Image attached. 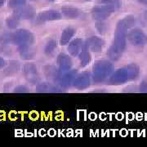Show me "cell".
I'll use <instances>...</instances> for the list:
<instances>
[{"instance_id": "1", "label": "cell", "mask_w": 147, "mask_h": 147, "mask_svg": "<svg viewBox=\"0 0 147 147\" xmlns=\"http://www.w3.org/2000/svg\"><path fill=\"white\" fill-rule=\"evenodd\" d=\"M135 22L136 19L134 16H127L117 23L114 39L107 52V56L111 61H117L121 58L126 48L127 31L135 25Z\"/></svg>"}, {"instance_id": "2", "label": "cell", "mask_w": 147, "mask_h": 147, "mask_svg": "<svg viewBox=\"0 0 147 147\" xmlns=\"http://www.w3.org/2000/svg\"><path fill=\"white\" fill-rule=\"evenodd\" d=\"M140 68L136 64H130L119 69L111 74L109 83L114 85L126 84L129 81L136 79L139 76Z\"/></svg>"}, {"instance_id": "3", "label": "cell", "mask_w": 147, "mask_h": 147, "mask_svg": "<svg viewBox=\"0 0 147 147\" xmlns=\"http://www.w3.org/2000/svg\"><path fill=\"white\" fill-rule=\"evenodd\" d=\"M114 65L107 60H100L92 67V80L96 84L105 81L113 72Z\"/></svg>"}, {"instance_id": "4", "label": "cell", "mask_w": 147, "mask_h": 147, "mask_svg": "<svg viewBox=\"0 0 147 147\" xmlns=\"http://www.w3.org/2000/svg\"><path fill=\"white\" fill-rule=\"evenodd\" d=\"M34 41V34L27 30H18L10 35V42L17 46L24 44H32Z\"/></svg>"}, {"instance_id": "5", "label": "cell", "mask_w": 147, "mask_h": 147, "mask_svg": "<svg viewBox=\"0 0 147 147\" xmlns=\"http://www.w3.org/2000/svg\"><path fill=\"white\" fill-rule=\"evenodd\" d=\"M127 39L133 46L142 47L147 43V35L140 29H134L127 34Z\"/></svg>"}, {"instance_id": "6", "label": "cell", "mask_w": 147, "mask_h": 147, "mask_svg": "<svg viewBox=\"0 0 147 147\" xmlns=\"http://www.w3.org/2000/svg\"><path fill=\"white\" fill-rule=\"evenodd\" d=\"M116 9L108 5L97 6L92 8V16L94 20L96 21H104L110 17V15L115 11Z\"/></svg>"}, {"instance_id": "7", "label": "cell", "mask_w": 147, "mask_h": 147, "mask_svg": "<svg viewBox=\"0 0 147 147\" xmlns=\"http://www.w3.org/2000/svg\"><path fill=\"white\" fill-rule=\"evenodd\" d=\"M77 74V70H68L65 72H60L58 74L57 78L55 80V83H57L63 88H69L71 84H73L74 79H75Z\"/></svg>"}, {"instance_id": "8", "label": "cell", "mask_w": 147, "mask_h": 147, "mask_svg": "<svg viewBox=\"0 0 147 147\" xmlns=\"http://www.w3.org/2000/svg\"><path fill=\"white\" fill-rule=\"evenodd\" d=\"M23 73L29 83L32 84H38L39 80V75L38 73L36 65L33 63L26 64L23 67Z\"/></svg>"}, {"instance_id": "9", "label": "cell", "mask_w": 147, "mask_h": 147, "mask_svg": "<svg viewBox=\"0 0 147 147\" xmlns=\"http://www.w3.org/2000/svg\"><path fill=\"white\" fill-rule=\"evenodd\" d=\"M105 44V42L103 38L95 36L88 38L84 42V46L92 53H100Z\"/></svg>"}, {"instance_id": "10", "label": "cell", "mask_w": 147, "mask_h": 147, "mask_svg": "<svg viewBox=\"0 0 147 147\" xmlns=\"http://www.w3.org/2000/svg\"><path fill=\"white\" fill-rule=\"evenodd\" d=\"M91 84V75L88 72H83L75 77L74 79L73 85L75 88L84 90L88 88Z\"/></svg>"}, {"instance_id": "11", "label": "cell", "mask_w": 147, "mask_h": 147, "mask_svg": "<svg viewBox=\"0 0 147 147\" xmlns=\"http://www.w3.org/2000/svg\"><path fill=\"white\" fill-rule=\"evenodd\" d=\"M13 15L17 16L20 20H31L35 16V11L32 7L24 5L17 7Z\"/></svg>"}, {"instance_id": "12", "label": "cell", "mask_w": 147, "mask_h": 147, "mask_svg": "<svg viewBox=\"0 0 147 147\" xmlns=\"http://www.w3.org/2000/svg\"><path fill=\"white\" fill-rule=\"evenodd\" d=\"M57 62L58 69L60 72H65V71L70 70V69L73 65L72 59L69 56L65 53H60L58 55Z\"/></svg>"}, {"instance_id": "13", "label": "cell", "mask_w": 147, "mask_h": 147, "mask_svg": "<svg viewBox=\"0 0 147 147\" xmlns=\"http://www.w3.org/2000/svg\"><path fill=\"white\" fill-rule=\"evenodd\" d=\"M61 19V14L55 10H48L40 12L37 16V21L39 23H43L46 21H57Z\"/></svg>"}, {"instance_id": "14", "label": "cell", "mask_w": 147, "mask_h": 147, "mask_svg": "<svg viewBox=\"0 0 147 147\" xmlns=\"http://www.w3.org/2000/svg\"><path fill=\"white\" fill-rule=\"evenodd\" d=\"M84 43L82 38H77L75 39H74L73 41L69 42L68 46V52L69 53L73 56V57H78L79 53H81V51L84 48Z\"/></svg>"}, {"instance_id": "15", "label": "cell", "mask_w": 147, "mask_h": 147, "mask_svg": "<svg viewBox=\"0 0 147 147\" xmlns=\"http://www.w3.org/2000/svg\"><path fill=\"white\" fill-rule=\"evenodd\" d=\"M19 47V53L22 59L24 60H30L34 57V49L32 47V44H24L18 46Z\"/></svg>"}, {"instance_id": "16", "label": "cell", "mask_w": 147, "mask_h": 147, "mask_svg": "<svg viewBox=\"0 0 147 147\" xmlns=\"http://www.w3.org/2000/svg\"><path fill=\"white\" fill-rule=\"evenodd\" d=\"M37 91L39 92H61V88L50 83H42L37 86Z\"/></svg>"}, {"instance_id": "17", "label": "cell", "mask_w": 147, "mask_h": 147, "mask_svg": "<svg viewBox=\"0 0 147 147\" xmlns=\"http://www.w3.org/2000/svg\"><path fill=\"white\" fill-rule=\"evenodd\" d=\"M61 12L64 16L69 19H76L78 18L80 14V11L78 8L74 7H61Z\"/></svg>"}, {"instance_id": "18", "label": "cell", "mask_w": 147, "mask_h": 147, "mask_svg": "<svg viewBox=\"0 0 147 147\" xmlns=\"http://www.w3.org/2000/svg\"><path fill=\"white\" fill-rule=\"evenodd\" d=\"M75 29H74L72 27H67L65 28L61 34V45H66L68 44V42L71 40V38L75 34Z\"/></svg>"}, {"instance_id": "19", "label": "cell", "mask_w": 147, "mask_h": 147, "mask_svg": "<svg viewBox=\"0 0 147 147\" xmlns=\"http://www.w3.org/2000/svg\"><path fill=\"white\" fill-rule=\"evenodd\" d=\"M79 61H80V66L81 67H85L87 66L91 61V52L88 48L84 46L83 50L79 55Z\"/></svg>"}, {"instance_id": "20", "label": "cell", "mask_w": 147, "mask_h": 147, "mask_svg": "<svg viewBox=\"0 0 147 147\" xmlns=\"http://www.w3.org/2000/svg\"><path fill=\"white\" fill-rule=\"evenodd\" d=\"M57 41L54 39H50L47 42L46 46L44 47V53L47 56H51V55H53V53L55 52V50L57 49Z\"/></svg>"}, {"instance_id": "21", "label": "cell", "mask_w": 147, "mask_h": 147, "mask_svg": "<svg viewBox=\"0 0 147 147\" xmlns=\"http://www.w3.org/2000/svg\"><path fill=\"white\" fill-rule=\"evenodd\" d=\"M20 69V65L19 62L17 61H11V63L9 64V65L7 66V68L5 69V74L7 75H12L14 74L17 73V71Z\"/></svg>"}, {"instance_id": "22", "label": "cell", "mask_w": 147, "mask_h": 147, "mask_svg": "<svg viewBox=\"0 0 147 147\" xmlns=\"http://www.w3.org/2000/svg\"><path fill=\"white\" fill-rule=\"evenodd\" d=\"M6 24H7V26L8 27L9 29H16V27L19 26L20 24V19L16 16L15 15H13L11 17H8L7 20H6Z\"/></svg>"}, {"instance_id": "23", "label": "cell", "mask_w": 147, "mask_h": 147, "mask_svg": "<svg viewBox=\"0 0 147 147\" xmlns=\"http://www.w3.org/2000/svg\"><path fill=\"white\" fill-rule=\"evenodd\" d=\"M101 3L105 5L110 6L115 9H118L121 7L120 0H101Z\"/></svg>"}, {"instance_id": "24", "label": "cell", "mask_w": 147, "mask_h": 147, "mask_svg": "<svg viewBox=\"0 0 147 147\" xmlns=\"http://www.w3.org/2000/svg\"><path fill=\"white\" fill-rule=\"evenodd\" d=\"M26 4V0H9L8 5L12 8H17Z\"/></svg>"}, {"instance_id": "25", "label": "cell", "mask_w": 147, "mask_h": 147, "mask_svg": "<svg viewBox=\"0 0 147 147\" xmlns=\"http://www.w3.org/2000/svg\"><path fill=\"white\" fill-rule=\"evenodd\" d=\"M96 28L100 34H104L106 30V26L103 21H98V22L96 24Z\"/></svg>"}, {"instance_id": "26", "label": "cell", "mask_w": 147, "mask_h": 147, "mask_svg": "<svg viewBox=\"0 0 147 147\" xmlns=\"http://www.w3.org/2000/svg\"><path fill=\"white\" fill-rule=\"evenodd\" d=\"M139 92H146L147 93V83L146 82H145V81H143L141 85L139 86Z\"/></svg>"}, {"instance_id": "27", "label": "cell", "mask_w": 147, "mask_h": 147, "mask_svg": "<svg viewBox=\"0 0 147 147\" xmlns=\"http://www.w3.org/2000/svg\"><path fill=\"white\" fill-rule=\"evenodd\" d=\"M27 88L26 87H25V86H18V87H16L15 90H14V92H27L28 91H27Z\"/></svg>"}, {"instance_id": "28", "label": "cell", "mask_w": 147, "mask_h": 147, "mask_svg": "<svg viewBox=\"0 0 147 147\" xmlns=\"http://www.w3.org/2000/svg\"><path fill=\"white\" fill-rule=\"evenodd\" d=\"M5 65V61L3 58L0 57V69L3 68Z\"/></svg>"}, {"instance_id": "29", "label": "cell", "mask_w": 147, "mask_h": 147, "mask_svg": "<svg viewBox=\"0 0 147 147\" xmlns=\"http://www.w3.org/2000/svg\"><path fill=\"white\" fill-rule=\"evenodd\" d=\"M138 1H139L141 3H142V4L147 6V0H138Z\"/></svg>"}, {"instance_id": "30", "label": "cell", "mask_w": 147, "mask_h": 147, "mask_svg": "<svg viewBox=\"0 0 147 147\" xmlns=\"http://www.w3.org/2000/svg\"><path fill=\"white\" fill-rule=\"evenodd\" d=\"M4 2H5V0H0V7L4 4Z\"/></svg>"}, {"instance_id": "31", "label": "cell", "mask_w": 147, "mask_h": 147, "mask_svg": "<svg viewBox=\"0 0 147 147\" xmlns=\"http://www.w3.org/2000/svg\"><path fill=\"white\" fill-rule=\"evenodd\" d=\"M146 17H147V11H146Z\"/></svg>"}, {"instance_id": "32", "label": "cell", "mask_w": 147, "mask_h": 147, "mask_svg": "<svg viewBox=\"0 0 147 147\" xmlns=\"http://www.w3.org/2000/svg\"><path fill=\"white\" fill-rule=\"evenodd\" d=\"M48 1H54V0H48Z\"/></svg>"}, {"instance_id": "33", "label": "cell", "mask_w": 147, "mask_h": 147, "mask_svg": "<svg viewBox=\"0 0 147 147\" xmlns=\"http://www.w3.org/2000/svg\"><path fill=\"white\" fill-rule=\"evenodd\" d=\"M86 1H91V0H86Z\"/></svg>"}]
</instances>
